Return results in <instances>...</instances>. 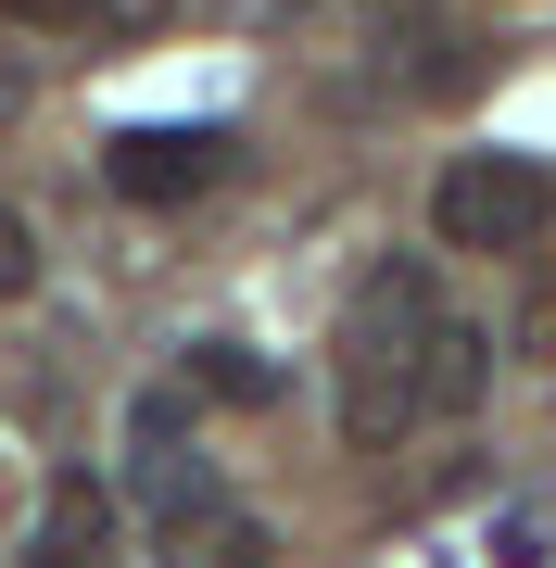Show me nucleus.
<instances>
[{"mask_svg":"<svg viewBox=\"0 0 556 568\" xmlns=\"http://www.w3.org/2000/svg\"><path fill=\"white\" fill-rule=\"evenodd\" d=\"M431 342H443V278H431V253L367 265L354 304H342V443H354V455H392V443L417 429Z\"/></svg>","mask_w":556,"mask_h":568,"instance_id":"1","label":"nucleus"},{"mask_svg":"<svg viewBox=\"0 0 556 568\" xmlns=\"http://www.w3.org/2000/svg\"><path fill=\"white\" fill-rule=\"evenodd\" d=\"M556 227V164L544 152H455L431 178V241L443 253H532Z\"/></svg>","mask_w":556,"mask_h":568,"instance_id":"2","label":"nucleus"},{"mask_svg":"<svg viewBox=\"0 0 556 568\" xmlns=\"http://www.w3.org/2000/svg\"><path fill=\"white\" fill-rule=\"evenodd\" d=\"M102 178H114V203H190V190L228 178V140L215 126H114Z\"/></svg>","mask_w":556,"mask_h":568,"instance_id":"3","label":"nucleus"},{"mask_svg":"<svg viewBox=\"0 0 556 568\" xmlns=\"http://www.w3.org/2000/svg\"><path fill=\"white\" fill-rule=\"evenodd\" d=\"M127 493L152 506V544H165L178 518L228 506V493H215V455H190V443H127Z\"/></svg>","mask_w":556,"mask_h":568,"instance_id":"4","label":"nucleus"},{"mask_svg":"<svg viewBox=\"0 0 556 568\" xmlns=\"http://www.w3.org/2000/svg\"><path fill=\"white\" fill-rule=\"evenodd\" d=\"M114 544V493L102 480H51V506H39V568H102Z\"/></svg>","mask_w":556,"mask_h":568,"instance_id":"5","label":"nucleus"},{"mask_svg":"<svg viewBox=\"0 0 556 568\" xmlns=\"http://www.w3.org/2000/svg\"><path fill=\"white\" fill-rule=\"evenodd\" d=\"M165 568H279V530L241 518V506H203V518L165 530Z\"/></svg>","mask_w":556,"mask_h":568,"instance_id":"6","label":"nucleus"},{"mask_svg":"<svg viewBox=\"0 0 556 568\" xmlns=\"http://www.w3.org/2000/svg\"><path fill=\"white\" fill-rule=\"evenodd\" d=\"M481 392H494V342H481L468 316H443L431 379H417V417H481Z\"/></svg>","mask_w":556,"mask_h":568,"instance_id":"7","label":"nucleus"},{"mask_svg":"<svg viewBox=\"0 0 556 568\" xmlns=\"http://www.w3.org/2000/svg\"><path fill=\"white\" fill-rule=\"evenodd\" d=\"M190 405H279V366L253 354V342H190Z\"/></svg>","mask_w":556,"mask_h":568,"instance_id":"8","label":"nucleus"},{"mask_svg":"<svg viewBox=\"0 0 556 568\" xmlns=\"http://www.w3.org/2000/svg\"><path fill=\"white\" fill-rule=\"evenodd\" d=\"M39 291V227H26V203H0V304H26Z\"/></svg>","mask_w":556,"mask_h":568,"instance_id":"9","label":"nucleus"},{"mask_svg":"<svg viewBox=\"0 0 556 568\" xmlns=\"http://www.w3.org/2000/svg\"><path fill=\"white\" fill-rule=\"evenodd\" d=\"M127 443H190V392H140L127 405Z\"/></svg>","mask_w":556,"mask_h":568,"instance_id":"10","label":"nucleus"},{"mask_svg":"<svg viewBox=\"0 0 556 568\" xmlns=\"http://www.w3.org/2000/svg\"><path fill=\"white\" fill-rule=\"evenodd\" d=\"M518 342H532V354L556 366V291H532V316H518Z\"/></svg>","mask_w":556,"mask_h":568,"instance_id":"11","label":"nucleus"},{"mask_svg":"<svg viewBox=\"0 0 556 568\" xmlns=\"http://www.w3.org/2000/svg\"><path fill=\"white\" fill-rule=\"evenodd\" d=\"M0 13H13V26H77L89 0H0Z\"/></svg>","mask_w":556,"mask_h":568,"instance_id":"12","label":"nucleus"},{"mask_svg":"<svg viewBox=\"0 0 556 568\" xmlns=\"http://www.w3.org/2000/svg\"><path fill=\"white\" fill-rule=\"evenodd\" d=\"M102 13H114V26H165V0H102Z\"/></svg>","mask_w":556,"mask_h":568,"instance_id":"13","label":"nucleus"}]
</instances>
